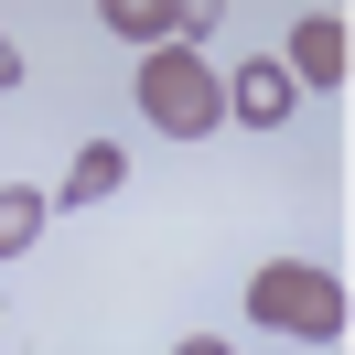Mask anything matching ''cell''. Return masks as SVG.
I'll use <instances>...</instances> for the list:
<instances>
[{"instance_id":"277c9868","label":"cell","mask_w":355,"mask_h":355,"mask_svg":"<svg viewBox=\"0 0 355 355\" xmlns=\"http://www.w3.org/2000/svg\"><path fill=\"white\" fill-rule=\"evenodd\" d=\"M108 33L140 44V54H173V44L205 33V11H183V0H108Z\"/></svg>"},{"instance_id":"6da1fadb","label":"cell","mask_w":355,"mask_h":355,"mask_svg":"<svg viewBox=\"0 0 355 355\" xmlns=\"http://www.w3.org/2000/svg\"><path fill=\"white\" fill-rule=\"evenodd\" d=\"M248 323H259V334H302V345H334V334L355 323V302H345L334 269L269 259V269H248Z\"/></svg>"},{"instance_id":"ba28073f","label":"cell","mask_w":355,"mask_h":355,"mask_svg":"<svg viewBox=\"0 0 355 355\" xmlns=\"http://www.w3.org/2000/svg\"><path fill=\"white\" fill-rule=\"evenodd\" d=\"M173 355H237V345H226V334H183Z\"/></svg>"},{"instance_id":"9c48e42d","label":"cell","mask_w":355,"mask_h":355,"mask_svg":"<svg viewBox=\"0 0 355 355\" xmlns=\"http://www.w3.org/2000/svg\"><path fill=\"white\" fill-rule=\"evenodd\" d=\"M0 87H22V44H11V33H0Z\"/></svg>"},{"instance_id":"3957f363","label":"cell","mask_w":355,"mask_h":355,"mask_svg":"<svg viewBox=\"0 0 355 355\" xmlns=\"http://www.w3.org/2000/svg\"><path fill=\"white\" fill-rule=\"evenodd\" d=\"M345 65H355V33H345V11H302L291 22V87H345Z\"/></svg>"},{"instance_id":"52a82bcc","label":"cell","mask_w":355,"mask_h":355,"mask_svg":"<svg viewBox=\"0 0 355 355\" xmlns=\"http://www.w3.org/2000/svg\"><path fill=\"white\" fill-rule=\"evenodd\" d=\"M33 237H44V194H22V183H0V259H22Z\"/></svg>"},{"instance_id":"5b68a950","label":"cell","mask_w":355,"mask_h":355,"mask_svg":"<svg viewBox=\"0 0 355 355\" xmlns=\"http://www.w3.org/2000/svg\"><path fill=\"white\" fill-rule=\"evenodd\" d=\"M291 97H302V87H291L280 65H237V87H226V119H248V130H280V119H291Z\"/></svg>"},{"instance_id":"8992f818","label":"cell","mask_w":355,"mask_h":355,"mask_svg":"<svg viewBox=\"0 0 355 355\" xmlns=\"http://www.w3.org/2000/svg\"><path fill=\"white\" fill-rule=\"evenodd\" d=\"M119 183H130V151H119V140H87L76 173L54 183V205H97V194H119Z\"/></svg>"},{"instance_id":"7a4b0ae2","label":"cell","mask_w":355,"mask_h":355,"mask_svg":"<svg viewBox=\"0 0 355 355\" xmlns=\"http://www.w3.org/2000/svg\"><path fill=\"white\" fill-rule=\"evenodd\" d=\"M130 97H140V119H151L162 140H205V130L226 119V87L205 76V54H194V44L140 54V87H130Z\"/></svg>"}]
</instances>
